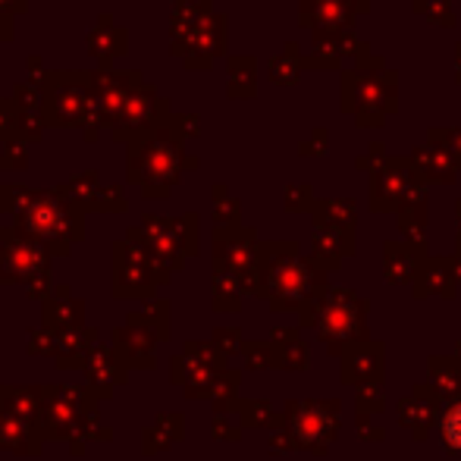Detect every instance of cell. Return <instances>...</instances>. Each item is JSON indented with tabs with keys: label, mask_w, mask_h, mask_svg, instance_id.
<instances>
[{
	"label": "cell",
	"mask_w": 461,
	"mask_h": 461,
	"mask_svg": "<svg viewBox=\"0 0 461 461\" xmlns=\"http://www.w3.org/2000/svg\"><path fill=\"white\" fill-rule=\"evenodd\" d=\"M0 204L23 236L41 242L54 258H67L73 245L86 239V211L73 204L60 192V185L29 188L19 183H4Z\"/></svg>",
	"instance_id": "6da1fadb"
},
{
	"label": "cell",
	"mask_w": 461,
	"mask_h": 461,
	"mask_svg": "<svg viewBox=\"0 0 461 461\" xmlns=\"http://www.w3.org/2000/svg\"><path fill=\"white\" fill-rule=\"evenodd\" d=\"M101 395L88 383L82 386H44L41 414L35 420L38 437L48 443H92V439H113V430L101 427Z\"/></svg>",
	"instance_id": "7a4b0ae2"
},
{
	"label": "cell",
	"mask_w": 461,
	"mask_h": 461,
	"mask_svg": "<svg viewBox=\"0 0 461 461\" xmlns=\"http://www.w3.org/2000/svg\"><path fill=\"white\" fill-rule=\"evenodd\" d=\"M185 167H198V160L183 154V135L173 120L126 145V183L139 185L145 198H167Z\"/></svg>",
	"instance_id": "3957f363"
},
{
	"label": "cell",
	"mask_w": 461,
	"mask_h": 461,
	"mask_svg": "<svg viewBox=\"0 0 461 461\" xmlns=\"http://www.w3.org/2000/svg\"><path fill=\"white\" fill-rule=\"evenodd\" d=\"M50 258L41 242L23 236L13 223L0 230V285H23L32 302L44 304L54 295Z\"/></svg>",
	"instance_id": "277c9868"
},
{
	"label": "cell",
	"mask_w": 461,
	"mask_h": 461,
	"mask_svg": "<svg viewBox=\"0 0 461 461\" xmlns=\"http://www.w3.org/2000/svg\"><path fill=\"white\" fill-rule=\"evenodd\" d=\"M41 120L48 129H86L92 116V73L50 69L41 86Z\"/></svg>",
	"instance_id": "5b68a950"
},
{
	"label": "cell",
	"mask_w": 461,
	"mask_h": 461,
	"mask_svg": "<svg viewBox=\"0 0 461 461\" xmlns=\"http://www.w3.org/2000/svg\"><path fill=\"white\" fill-rule=\"evenodd\" d=\"M141 79V73L135 69H95L92 73V116H88V126L82 129V139L92 145L101 135V129H113L120 122V113L129 101V92L135 88V82Z\"/></svg>",
	"instance_id": "8992f818"
},
{
	"label": "cell",
	"mask_w": 461,
	"mask_h": 461,
	"mask_svg": "<svg viewBox=\"0 0 461 461\" xmlns=\"http://www.w3.org/2000/svg\"><path fill=\"white\" fill-rule=\"evenodd\" d=\"M170 120H173L170 101L160 97L151 82L139 79L132 92H129V101L120 113V122L110 129V139H113L116 145H129V141H135V139H141V135L154 132V129L167 126Z\"/></svg>",
	"instance_id": "52a82bcc"
},
{
	"label": "cell",
	"mask_w": 461,
	"mask_h": 461,
	"mask_svg": "<svg viewBox=\"0 0 461 461\" xmlns=\"http://www.w3.org/2000/svg\"><path fill=\"white\" fill-rule=\"evenodd\" d=\"M110 258H113V274H110V292H113V298H122V302H132V298L148 302L154 295V289L160 285L158 267H154L151 258L139 245L129 242V239L113 242Z\"/></svg>",
	"instance_id": "ba28073f"
},
{
	"label": "cell",
	"mask_w": 461,
	"mask_h": 461,
	"mask_svg": "<svg viewBox=\"0 0 461 461\" xmlns=\"http://www.w3.org/2000/svg\"><path fill=\"white\" fill-rule=\"evenodd\" d=\"M113 352L120 355V361L126 365V370H151L158 361H154V346H158V336L151 333L145 321H141L139 311L126 317L122 327L113 330V339H110Z\"/></svg>",
	"instance_id": "9c48e42d"
},
{
	"label": "cell",
	"mask_w": 461,
	"mask_h": 461,
	"mask_svg": "<svg viewBox=\"0 0 461 461\" xmlns=\"http://www.w3.org/2000/svg\"><path fill=\"white\" fill-rule=\"evenodd\" d=\"M88 54L97 60V69H113V60L129 54V29L116 23L113 13H101L86 35Z\"/></svg>",
	"instance_id": "30bf717a"
},
{
	"label": "cell",
	"mask_w": 461,
	"mask_h": 461,
	"mask_svg": "<svg viewBox=\"0 0 461 461\" xmlns=\"http://www.w3.org/2000/svg\"><path fill=\"white\" fill-rule=\"evenodd\" d=\"M82 374H86L88 386H92L95 393L101 395V402L113 399L116 386H122V383L129 380V370L120 361V355L113 352V346H104V342H97L92 352H88Z\"/></svg>",
	"instance_id": "8fae6325"
},
{
	"label": "cell",
	"mask_w": 461,
	"mask_h": 461,
	"mask_svg": "<svg viewBox=\"0 0 461 461\" xmlns=\"http://www.w3.org/2000/svg\"><path fill=\"white\" fill-rule=\"evenodd\" d=\"M41 327L54 333L86 327V302L76 298L69 285H54V295L41 304Z\"/></svg>",
	"instance_id": "7c38bea8"
},
{
	"label": "cell",
	"mask_w": 461,
	"mask_h": 461,
	"mask_svg": "<svg viewBox=\"0 0 461 461\" xmlns=\"http://www.w3.org/2000/svg\"><path fill=\"white\" fill-rule=\"evenodd\" d=\"M101 342V330L97 327H73V330H63L57 333V355H54V365L57 370H76V367H86L88 352Z\"/></svg>",
	"instance_id": "4fadbf2b"
},
{
	"label": "cell",
	"mask_w": 461,
	"mask_h": 461,
	"mask_svg": "<svg viewBox=\"0 0 461 461\" xmlns=\"http://www.w3.org/2000/svg\"><path fill=\"white\" fill-rule=\"evenodd\" d=\"M44 446V439L38 437V430L25 420L13 418L4 405H0V456L13 452V456H38Z\"/></svg>",
	"instance_id": "5bb4252c"
},
{
	"label": "cell",
	"mask_w": 461,
	"mask_h": 461,
	"mask_svg": "<svg viewBox=\"0 0 461 461\" xmlns=\"http://www.w3.org/2000/svg\"><path fill=\"white\" fill-rule=\"evenodd\" d=\"M44 386H0V405L13 414V418L25 420L35 427L38 414H41Z\"/></svg>",
	"instance_id": "9a60e30c"
},
{
	"label": "cell",
	"mask_w": 461,
	"mask_h": 461,
	"mask_svg": "<svg viewBox=\"0 0 461 461\" xmlns=\"http://www.w3.org/2000/svg\"><path fill=\"white\" fill-rule=\"evenodd\" d=\"M183 437V418L179 414H158V420H154V427H148V430H141V452H160L167 449V446H173L176 439Z\"/></svg>",
	"instance_id": "2e32d148"
},
{
	"label": "cell",
	"mask_w": 461,
	"mask_h": 461,
	"mask_svg": "<svg viewBox=\"0 0 461 461\" xmlns=\"http://www.w3.org/2000/svg\"><path fill=\"white\" fill-rule=\"evenodd\" d=\"M97 188H101V173H97V170L76 173L69 183H60V192L67 194L73 204H79L86 213H88V204H92V198L97 194Z\"/></svg>",
	"instance_id": "e0dca14e"
},
{
	"label": "cell",
	"mask_w": 461,
	"mask_h": 461,
	"mask_svg": "<svg viewBox=\"0 0 461 461\" xmlns=\"http://www.w3.org/2000/svg\"><path fill=\"white\" fill-rule=\"evenodd\" d=\"M126 213L129 211V198H126V188L122 185H101L97 194L88 204V213Z\"/></svg>",
	"instance_id": "ac0fdd59"
},
{
	"label": "cell",
	"mask_w": 461,
	"mask_h": 461,
	"mask_svg": "<svg viewBox=\"0 0 461 461\" xmlns=\"http://www.w3.org/2000/svg\"><path fill=\"white\" fill-rule=\"evenodd\" d=\"M0 170L4 173H23L29 170V145L19 139L0 145Z\"/></svg>",
	"instance_id": "d6986e66"
},
{
	"label": "cell",
	"mask_w": 461,
	"mask_h": 461,
	"mask_svg": "<svg viewBox=\"0 0 461 461\" xmlns=\"http://www.w3.org/2000/svg\"><path fill=\"white\" fill-rule=\"evenodd\" d=\"M13 104H16L23 113H41V104H44V92L41 86H35V82H16L13 86Z\"/></svg>",
	"instance_id": "ffe728a7"
},
{
	"label": "cell",
	"mask_w": 461,
	"mask_h": 461,
	"mask_svg": "<svg viewBox=\"0 0 461 461\" xmlns=\"http://www.w3.org/2000/svg\"><path fill=\"white\" fill-rule=\"evenodd\" d=\"M141 321L151 327V333L158 336V339H167V330H170V304L167 302H151L145 311H139Z\"/></svg>",
	"instance_id": "44dd1931"
},
{
	"label": "cell",
	"mask_w": 461,
	"mask_h": 461,
	"mask_svg": "<svg viewBox=\"0 0 461 461\" xmlns=\"http://www.w3.org/2000/svg\"><path fill=\"white\" fill-rule=\"evenodd\" d=\"M19 132V107L13 97H0V145L13 141Z\"/></svg>",
	"instance_id": "7402d4cb"
},
{
	"label": "cell",
	"mask_w": 461,
	"mask_h": 461,
	"mask_svg": "<svg viewBox=\"0 0 461 461\" xmlns=\"http://www.w3.org/2000/svg\"><path fill=\"white\" fill-rule=\"evenodd\" d=\"M25 352L29 355H50V358H54L57 355V333L54 330H44V327L32 330L29 342H25Z\"/></svg>",
	"instance_id": "603a6c76"
},
{
	"label": "cell",
	"mask_w": 461,
	"mask_h": 461,
	"mask_svg": "<svg viewBox=\"0 0 461 461\" xmlns=\"http://www.w3.org/2000/svg\"><path fill=\"white\" fill-rule=\"evenodd\" d=\"M44 120H41V113H23L19 110V132H16V139L19 141H25V145H32V141H38L44 135Z\"/></svg>",
	"instance_id": "cb8c5ba5"
},
{
	"label": "cell",
	"mask_w": 461,
	"mask_h": 461,
	"mask_svg": "<svg viewBox=\"0 0 461 461\" xmlns=\"http://www.w3.org/2000/svg\"><path fill=\"white\" fill-rule=\"evenodd\" d=\"M443 433H446V439H449L452 449H461V405H456L449 414H446Z\"/></svg>",
	"instance_id": "d4e9b609"
},
{
	"label": "cell",
	"mask_w": 461,
	"mask_h": 461,
	"mask_svg": "<svg viewBox=\"0 0 461 461\" xmlns=\"http://www.w3.org/2000/svg\"><path fill=\"white\" fill-rule=\"evenodd\" d=\"M25 69H29V82H35V86H44V79H48V73H50V69H44V60L38 54L25 57Z\"/></svg>",
	"instance_id": "484cf974"
},
{
	"label": "cell",
	"mask_w": 461,
	"mask_h": 461,
	"mask_svg": "<svg viewBox=\"0 0 461 461\" xmlns=\"http://www.w3.org/2000/svg\"><path fill=\"white\" fill-rule=\"evenodd\" d=\"M0 13H6V16L19 19L29 13V0H0Z\"/></svg>",
	"instance_id": "4316f807"
},
{
	"label": "cell",
	"mask_w": 461,
	"mask_h": 461,
	"mask_svg": "<svg viewBox=\"0 0 461 461\" xmlns=\"http://www.w3.org/2000/svg\"><path fill=\"white\" fill-rule=\"evenodd\" d=\"M13 38H16V19L6 16V13H0V48L10 44Z\"/></svg>",
	"instance_id": "83f0119b"
},
{
	"label": "cell",
	"mask_w": 461,
	"mask_h": 461,
	"mask_svg": "<svg viewBox=\"0 0 461 461\" xmlns=\"http://www.w3.org/2000/svg\"><path fill=\"white\" fill-rule=\"evenodd\" d=\"M10 223V217H6V211H4V204H0V230H4V226Z\"/></svg>",
	"instance_id": "f1b7e54d"
}]
</instances>
